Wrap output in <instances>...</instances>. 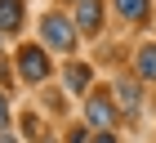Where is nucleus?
<instances>
[{"instance_id":"nucleus-13","label":"nucleus","mask_w":156,"mask_h":143,"mask_svg":"<svg viewBox=\"0 0 156 143\" xmlns=\"http://www.w3.org/2000/svg\"><path fill=\"white\" fill-rule=\"evenodd\" d=\"M0 143H13V134H9V130H0Z\"/></svg>"},{"instance_id":"nucleus-1","label":"nucleus","mask_w":156,"mask_h":143,"mask_svg":"<svg viewBox=\"0 0 156 143\" xmlns=\"http://www.w3.org/2000/svg\"><path fill=\"white\" fill-rule=\"evenodd\" d=\"M40 36H45L49 49H72L76 23H72V18H62V13H45V18H40Z\"/></svg>"},{"instance_id":"nucleus-3","label":"nucleus","mask_w":156,"mask_h":143,"mask_svg":"<svg viewBox=\"0 0 156 143\" xmlns=\"http://www.w3.org/2000/svg\"><path fill=\"white\" fill-rule=\"evenodd\" d=\"M76 31H85V36H94L98 27H103V0H76Z\"/></svg>"},{"instance_id":"nucleus-12","label":"nucleus","mask_w":156,"mask_h":143,"mask_svg":"<svg viewBox=\"0 0 156 143\" xmlns=\"http://www.w3.org/2000/svg\"><path fill=\"white\" fill-rule=\"evenodd\" d=\"M89 143H116V134H112V130H98V134H94Z\"/></svg>"},{"instance_id":"nucleus-11","label":"nucleus","mask_w":156,"mask_h":143,"mask_svg":"<svg viewBox=\"0 0 156 143\" xmlns=\"http://www.w3.org/2000/svg\"><path fill=\"white\" fill-rule=\"evenodd\" d=\"M85 139H89V134H85V125H76V130L67 134V143H85Z\"/></svg>"},{"instance_id":"nucleus-4","label":"nucleus","mask_w":156,"mask_h":143,"mask_svg":"<svg viewBox=\"0 0 156 143\" xmlns=\"http://www.w3.org/2000/svg\"><path fill=\"white\" fill-rule=\"evenodd\" d=\"M85 116H89V125H98V130H112V125H116V103H112V94H94L89 107H85Z\"/></svg>"},{"instance_id":"nucleus-9","label":"nucleus","mask_w":156,"mask_h":143,"mask_svg":"<svg viewBox=\"0 0 156 143\" xmlns=\"http://www.w3.org/2000/svg\"><path fill=\"white\" fill-rule=\"evenodd\" d=\"M116 94H120V103L129 107V112H138V85L134 81H116Z\"/></svg>"},{"instance_id":"nucleus-8","label":"nucleus","mask_w":156,"mask_h":143,"mask_svg":"<svg viewBox=\"0 0 156 143\" xmlns=\"http://www.w3.org/2000/svg\"><path fill=\"white\" fill-rule=\"evenodd\" d=\"M116 9H120V18H129V23H138L147 13V0H116Z\"/></svg>"},{"instance_id":"nucleus-7","label":"nucleus","mask_w":156,"mask_h":143,"mask_svg":"<svg viewBox=\"0 0 156 143\" xmlns=\"http://www.w3.org/2000/svg\"><path fill=\"white\" fill-rule=\"evenodd\" d=\"M138 81H156V45L138 49Z\"/></svg>"},{"instance_id":"nucleus-5","label":"nucleus","mask_w":156,"mask_h":143,"mask_svg":"<svg viewBox=\"0 0 156 143\" xmlns=\"http://www.w3.org/2000/svg\"><path fill=\"white\" fill-rule=\"evenodd\" d=\"M67 76H62V81H67V90H72V94H85V90H89V63H67Z\"/></svg>"},{"instance_id":"nucleus-2","label":"nucleus","mask_w":156,"mask_h":143,"mask_svg":"<svg viewBox=\"0 0 156 143\" xmlns=\"http://www.w3.org/2000/svg\"><path fill=\"white\" fill-rule=\"evenodd\" d=\"M18 72H23V81H31V85H40L49 76V54L40 45H23L18 49Z\"/></svg>"},{"instance_id":"nucleus-6","label":"nucleus","mask_w":156,"mask_h":143,"mask_svg":"<svg viewBox=\"0 0 156 143\" xmlns=\"http://www.w3.org/2000/svg\"><path fill=\"white\" fill-rule=\"evenodd\" d=\"M23 27V0H0V31H18Z\"/></svg>"},{"instance_id":"nucleus-10","label":"nucleus","mask_w":156,"mask_h":143,"mask_svg":"<svg viewBox=\"0 0 156 143\" xmlns=\"http://www.w3.org/2000/svg\"><path fill=\"white\" fill-rule=\"evenodd\" d=\"M0 130H9V98L0 94Z\"/></svg>"}]
</instances>
